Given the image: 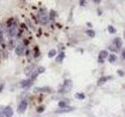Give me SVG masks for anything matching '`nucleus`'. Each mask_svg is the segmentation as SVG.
Here are the masks:
<instances>
[{"label": "nucleus", "instance_id": "obj_22", "mask_svg": "<svg viewBox=\"0 0 125 117\" xmlns=\"http://www.w3.org/2000/svg\"><path fill=\"white\" fill-rule=\"evenodd\" d=\"M3 41H4V40H3V33H1V32H0V44H1Z\"/></svg>", "mask_w": 125, "mask_h": 117}, {"label": "nucleus", "instance_id": "obj_4", "mask_svg": "<svg viewBox=\"0 0 125 117\" xmlns=\"http://www.w3.org/2000/svg\"><path fill=\"white\" fill-rule=\"evenodd\" d=\"M24 53H25V48H24L23 45H19V46L16 47V54H18V56H23Z\"/></svg>", "mask_w": 125, "mask_h": 117}, {"label": "nucleus", "instance_id": "obj_17", "mask_svg": "<svg viewBox=\"0 0 125 117\" xmlns=\"http://www.w3.org/2000/svg\"><path fill=\"white\" fill-rule=\"evenodd\" d=\"M67 105H69V101H59L60 107H67Z\"/></svg>", "mask_w": 125, "mask_h": 117}, {"label": "nucleus", "instance_id": "obj_5", "mask_svg": "<svg viewBox=\"0 0 125 117\" xmlns=\"http://www.w3.org/2000/svg\"><path fill=\"white\" fill-rule=\"evenodd\" d=\"M31 84H33V80H25V81H23V82L21 83L22 88H28V87H30Z\"/></svg>", "mask_w": 125, "mask_h": 117}, {"label": "nucleus", "instance_id": "obj_8", "mask_svg": "<svg viewBox=\"0 0 125 117\" xmlns=\"http://www.w3.org/2000/svg\"><path fill=\"white\" fill-rule=\"evenodd\" d=\"M109 78H111V76H106V77H101V78H100V81L97 82V84H99V86H101L102 83H105V82H106L107 80H109Z\"/></svg>", "mask_w": 125, "mask_h": 117}, {"label": "nucleus", "instance_id": "obj_15", "mask_svg": "<svg viewBox=\"0 0 125 117\" xmlns=\"http://www.w3.org/2000/svg\"><path fill=\"white\" fill-rule=\"evenodd\" d=\"M108 60H109L111 63H114V62L117 60V56H114V54H111V56H108Z\"/></svg>", "mask_w": 125, "mask_h": 117}, {"label": "nucleus", "instance_id": "obj_21", "mask_svg": "<svg viewBox=\"0 0 125 117\" xmlns=\"http://www.w3.org/2000/svg\"><path fill=\"white\" fill-rule=\"evenodd\" d=\"M43 110H45V107H43V106H40V107L37 109V112H42Z\"/></svg>", "mask_w": 125, "mask_h": 117}, {"label": "nucleus", "instance_id": "obj_24", "mask_svg": "<svg viewBox=\"0 0 125 117\" xmlns=\"http://www.w3.org/2000/svg\"><path fill=\"white\" fill-rule=\"evenodd\" d=\"M121 57H123V59H125V50L121 52Z\"/></svg>", "mask_w": 125, "mask_h": 117}, {"label": "nucleus", "instance_id": "obj_23", "mask_svg": "<svg viewBox=\"0 0 125 117\" xmlns=\"http://www.w3.org/2000/svg\"><path fill=\"white\" fill-rule=\"evenodd\" d=\"M118 75L123 76V75H124V71H121V70H118Z\"/></svg>", "mask_w": 125, "mask_h": 117}, {"label": "nucleus", "instance_id": "obj_6", "mask_svg": "<svg viewBox=\"0 0 125 117\" xmlns=\"http://www.w3.org/2000/svg\"><path fill=\"white\" fill-rule=\"evenodd\" d=\"M108 56V53H107V51H102L101 53H100V57H99V62L101 63V62H103V58H106Z\"/></svg>", "mask_w": 125, "mask_h": 117}, {"label": "nucleus", "instance_id": "obj_14", "mask_svg": "<svg viewBox=\"0 0 125 117\" xmlns=\"http://www.w3.org/2000/svg\"><path fill=\"white\" fill-rule=\"evenodd\" d=\"M36 92H51L49 87H45V88H36Z\"/></svg>", "mask_w": 125, "mask_h": 117}, {"label": "nucleus", "instance_id": "obj_18", "mask_svg": "<svg viewBox=\"0 0 125 117\" xmlns=\"http://www.w3.org/2000/svg\"><path fill=\"white\" fill-rule=\"evenodd\" d=\"M108 32H109V33H112V34H114V33H115V28H114V27H112V26H109V27H108Z\"/></svg>", "mask_w": 125, "mask_h": 117}, {"label": "nucleus", "instance_id": "obj_13", "mask_svg": "<svg viewBox=\"0 0 125 117\" xmlns=\"http://www.w3.org/2000/svg\"><path fill=\"white\" fill-rule=\"evenodd\" d=\"M16 34H17V29H16V27L10 28V35H11V36H15Z\"/></svg>", "mask_w": 125, "mask_h": 117}, {"label": "nucleus", "instance_id": "obj_1", "mask_svg": "<svg viewBox=\"0 0 125 117\" xmlns=\"http://www.w3.org/2000/svg\"><path fill=\"white\" fill-rule=\"evenodd\" d=\"M71 88H72V81L71 80H65L64 84H63V87L60 89V92H69Z\"/></svg>", "mask_w": 125, "mask_h": 117}, {"label": "nucleus", "instance_id": "obj_20", "mask_svg": "<svg viewBox=\"0 0 125 117\" xmlns=\"http://www.w3.org/2000/svg\"><path fill=\"white\" fill-rule=\"evenodd\" d=\"M87 34L89 36H95V32H93V30H87Z\"/></svg>", "mask_w": 125, "mask_h": 117}, {"label": "nucleus", "instance_id": "obj_11", "mask_svg": "<svg viewBox=\"0 0 125 117\" xmlns=\"http://www.w3.org/2000/svg\"><path fill=\"white\" fill-rule=\"evenodd\" d=\"M114 45L117 46V48H120V47H121V40L117 38V39L114 40Z\"/></svg>", "mask_w": 125, "mask_h": 117}, {"label": "nucleus", "instance_id": "obj_9", "mask_svg": "<svg viewBox=\"0 0 125 117\" xmlns=\"http://www.w3.org/2000/svg\"><path fill=\"white\" fill-rule=\"evenodd\" d=\"M72 110H73V107L67 106V107H64V109H61V110H58L57 112H69V111H72Z\"/></svg>", "mask_w": 125, "mask_h": 117}, {"label": "nucleus", "instance_id": "obj_16", "mask_svg": "<svg viewBox=\"0 0 125 117\" xmlns=\"http://www.w3.org/2000/svg\"><path fill=\"white\" fill-rule=\"evenodd\" d=\"M55 54H57V51H55V50H51V51L48 52V57H49V58H53Z\"/></svg>", "mask_w": 125, "mask_h": 117}, {"label": "nucleus", "instance_id": "obj_12", "mask_svg": "<svg viewBox=\"0 0 125 117\" xmlns=\"http://www.w3.org/2000/svg\"><path fill=\"white\" fill-rule=\"evenodd\" d=\"M75 98H76V99L82 100V99H84V98H85V95H84L83 93H76V94H75Z\"/></svg>", "mask_w": 125, "mask_h": 117}, {"label": "nucleus", "instance_id": "obj_19", "mask_svg": "<svg viewBox=\"0 0 125 117\" xmlns=\"http://www.w3.org/2000/svg\"><path fill=\"white\" fill-rule=\"evenodd\" d=\"M64 57H65V54H64V53H60V54H59V57L57 58V62H61V59H63Z\"/></svg>", "mask_w": 125, "mask_h": 117}, {"label": "nucleus", "instance_id": "obj_3", "mask_svg": "<svg viewBox=\"0 0 125 117\" xmlns=\"http://www.w3.org/2000/svg\"><path fill=\"white\" fill-rule=\"evenodd\" d=\"M12 115H13V110L10 106L3 109V116H5V117H12Z\"/></svg>", "mask_w": 125, "mask_h": 117}, {"label": "nucleus", "instance_id": "obj_7", "mask_svg": "<svg viewBox=\"0 0 125 117\" xmlns=\"http://www.w3.org/2000/svg\"><path fill=\"white\" fill-rule=\"evenodd\" d=\"M33 69H35L34 65H29V66H27V68H25V75H30L31 71H33Z\"/></svg>", "mask_w": 125, "mask_h": 117}, {"label": "nucleus", "instance_id": "obj_2", "mask_svg": "<svg viewBox=\"0 0 125 117\" xmlns=\"http://www.w3.org/2000/svg\"><path fill=\"white\" fill-rule=\"evenodd\" d=\"M27 106H28V101L24 99V100H22L21 103H19V105H18V112L19 113H23L25 110H27Z\"/></svg>", "mask_w": 125, "mask_h": 117}, {"label": "nucleus", "instance_id": "obj_10", "mask_svg": "<svg viewBox=\"0 0 125 117\" xmlns=\"http://www.w3.org/2000/svg\"><path fill=\"white\" fill-rule=\"evenodd\" d=\"M43 71H45V69H43V68H39V69H37V71H35V72L33 74V77H36L39 74H42Z\"/></svg>", "mask_w": 125, "mask_h": 117}]
</instances>
